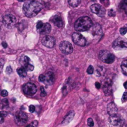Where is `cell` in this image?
I'll use <instances>...</instances> for the list:
<instances>
[{"label":"cell","instance_id":"6da1fadb","mask_svg":"<svg viewBox=\"0 0 127 127\" xmlns=\"http://www.w3.org/2000/svg\"><path fill=\"white\" fill-rule=\"evenodd\" d=\"M43 8L40 2L35 0H28L23 5V12L25 16L32 17L38 14Z\"/></svg>","mask_w":127,"mask_h":127},{"label":"cell","instance_id":"7a4b0ae2","mask_svg":"<svg viewBox=\"0 0 127 127\" xmlns=\"http://www.w3.org/2000/svg\"><path fill=\"white\" fill-rule=\"evenodd\" d=\"M92 22L90 17L83 16L79 18L74 23V29L78 32H84L91 28Z\"/></svg>","mask_w":127,"mask_h":127},{"label":"cell","instance_id":"3957f363","mask_svg":"<svg viewBox=\"0 0 127 127\" xmlns=\"http://www.w3.org/2000/svg\"><path fill=\"white\" fill-rule=\"evenodd\" d=\"M99 58L105 63L111 64L115 60V56L107 50H101L99 53Z\"/></svg>","mask_w":127,"mask_h":127},{"label":"cell","instance_id":"277c9868","mask_svg":"<svg viewBox=\"0 0 127 127\" xmlns=\"http://www.w3.org/2000/svg\"><path fill=\"white\" fill-rule=\"evenodd\" d=\"M3 25L8 29H11L15 25L16 23V18L12 14H6L3 16Z\"/></svg>","mask_w":127,"mask_h":127},{"label":"cell","instance_id":"5b68a950","mask_svg":"<svg viewBox=\"0 0 127 127\" xmlns=\"http://www.w3.org/2000/svg\"><path fill=\"white\" fill-rule=\"evenodd\" d=\"M23 92L24 94L29 96L34 95L37 91V86L32 82H27L23 86Z\"/></svg>","mask_w":127,"mask_h":127},{"label":"cell","instance_id":"8992f818","mask_svg":"<svg viewBox=\"0 0 127 127\" xmlns=\"http://www.w3.org/2000/svg\"><path fill=\"white\" fill-rule=\"evenodd\" d=\"M109 122L112 125L116 127L123 126L125 123V120L120 115L117 114L111 115L109 117Z\"/></svg>","mask_w":127,"mask_h":127},{"label":"cell","instance_id":"52a82bcc","mask_svg":"<svg viewBox=\"0 0 127 127\" xmlns=\"http://www.w3.org/2000/svg\"><path fill=\"white\" fill-rule=\"evenodd\" d=\"M59 48L61 52L65 55L71 54L73 51V45L68 41L61 42L59 45Z\"/></svg>","mask_w":127,"mask_h":127},{"label":"cell","instance_id":"ba28073f","mask_svg":"<svg viewBox=\"0 0 127 127\" xmlns=\"http://www.w3.org/2000/svg\"><path fill=\"white\" fill-rule=\"evenodd\" d=\"M72 39L76 45L78 46H84L86 44V39L80 33H74L72 35Z\"/></svg>","mask_w":127,"mask_h":127},{"label":"cell","instance_id":"9c48e42d","mask_svg":"<svg viewBox=\"0 0 127 127\" xmlns=\"http://www.w3.org/2000/svg\"><path fill=\"white\" fill-rule=\"evenodd\" d=\"M21 64L22 66L27 71H32L34 69V66L32 64L31 59L27 57V56H23L21 58L20 61Z\"/></svg>","mask_w":127,"mask_h":127},{"label":"cell","instance_id":"30bf717a","mask_svg":"<svg viewBox=\"0 0 127 127\" xmlns=\"http://www.w3.org/2000/svg\"><path fill=\"white\" fill-rule=\"evenodd\" d=\"M15 122L19 125H23L27 122V115L23 112H17L14 117Z\"/></svg>","mask_w":127,"mask_h":127},{"label":"cell","instance_id":"8fae6325","mask_svg":"<svg viewBox=\"0 0 127 127\" xmlns=\"http://www.w3.org/2000/svg\"><path fill=\"white\" fill-rule=\"evenodd\" d=\"M90 9L93 13L95 14L99 17H104L105 14V10L104 8L99 4H94L91 6Z\"/></svg>","mask_w":127,"mask_h":127},{"label":"cell","instance_id":"7c38bea8","mask_svg":"<svg viewBox=\"0 0 127 127\" xmlns=\"http://www.w3.org/2000/svg\"><path fill=\"white\" fill-rule=\"evenodd\" d=\"M42 43L46 47L52 48L55 45V39L52 36L46 35L43 38Z\"/></svg>","mask_w":127,"mask_h":127},{"label":"cell","instance_id":"4fadbf2b","mask_svg":"<svg viewBox=\"0 0 127 127\" xmlns=\"http://www.w3.org/2000/svg\"><path fill=\"white\" fill-rule=\"evenodd\" d=\"M113 47L116 50L119 49V48H127V42L122 38H118L113 44Z\"/></svg>","mask_w":127,"mask_h":127},{"label":"cell","instance_id":"5bb4252c","mask_svg":"<svg viewBox=\"0 0 127 127\" xmlns=\"http://www.w3.org/2000/svg\"><path fill=\"white\" fill-rule=\"evenodd\" d=\"M45 76V80L44 81V83L48 85L53 84L55 81V75L52 72H47Z\"/></svg>","mask_w":127,"mask_h":127},{"label":"cell","instance_id":"9a60e30c","mask_svg":"<svg viewBox=\"0 0 127 127\" xmlns=\"http://www.w3.org/2000/svg\"><path fill=\"white\" fill-rule=\"evenodd\" d=\"M52 29V27L49 23H45L44 24L41 28L40 29L37 30L38 32L40 34H47L50 33Z\"/></svg>","mask_w":127,"mask_h":127},{"label":"cell","instance_id":"2e32d148","mask_svg":"<svg viewBox=\"0 0 127 127\" xmlns=\"http://www.w3.org/2000/svg\"><path fill=\"white\" fill-rule=\"evenodd\" d=\"M118 109L116 107V105L114 103V102H110V104L107 105V112L110 115H113V114H117Z\"/></svg>","mask_w":127,"mask_h":127},{"label":"cell","instance_id":"e0dca14e","mask_svg":"<svg viewBox=\"0 0 127 127\" xmlns=\"http://www.w3.org/2000/svg\"><path fill=\"white\" fill-rule=\"evenodd\" d=\"M103 89L105 95H110L112 91L111 82L110 81V80H107V81H105V82L104 83L103 85Z\"/></svg>","mask_w":127,"mask_h":127},{"label":"cell","instance_id":"ac0fdd59","mask_svg":"<svg viewBox=\"0 0 127 127\" xmlns=\"http://www.w3.org/2000/svg\"><path fill=\"white\" fill-rule=\"evenodd\" d=\"M52 21L54 23V24H55L58 27H62L64 25L63 21L61 16H60L59 15H55L53 17Z\"/></svg>","mask_w":127,"mask_h":127},{"label":"cell","instance_id":"d6986e66","mask_svg":"<svg viewBox=\"0 0 127 127\" xmlns=\"http://www.w3.org/2000/svg\"><path fill=\"white\" fill-rule=\"evenodd\" d=\"M92 34L93 35H100L102 34V29L101 25L99 24H94L92 29Z\"/></svg>","mask_w":127,"mask_h":127},{"label":"cell","instance_id":"ffe728a7","mask_svg":"<svg viewBox=\"0 0 127 127\" xmlns=\"http://www.w3.org/2000/svg\"><path fill=\"white\" fill-rule=\"evenodd\" d=\"M74 115H75V113L73 111L69 112L65 116V118H64L63 121L62 122V125H66L68 124V123H69V122L73 119V117H74Z\"/></svg>","mask_w":127,"mask_h":127},{"label":"cell","instance_id":"44dd1931","mask_svg":"<svg viewBox=\"0 0 127 127\" xmlns=\"http://www.w3.org/2000/svg\"><path fill=\"white\" fill-rule=\"evenodd\" d=\"M17 73L19 76L22 78H25L27 76V70L22 66L21 68H19L17 69Z\"/></svg>","mask_w":127,"mask_h":127},{"label":"cell","instance_id":"7402d4cb","mask_svg":"<svg viewBox=\"0 0 127 127\" xmlns=\"http://www.w3.org/2000/svg\"><path fill=\"white\" fill-rule=\"evenodd\" d=\"M68 3L73 8H76L81 3V0H68Z\"/></svg>","mask_w":127,"mask_h":127},{"label":"cell","instance_id":"603a6c76","mask_svg":"<svg viewBox=\"0 0 127 127\" xmlns=\"http://www.w3.org/2000/svg\"><path fill=\"white\" fill-rule=\"evenodd\" d=\"M121 68H122V69L123 71V73L126 74V75H127V60H125V61H123L122 63Z\"/></svg>","mask_w":127,"mask_h":127},{"label":"cell","instance_id":"cb8c5ba5","mask_svg":"<svg viewBox=\"0 0 127 127\" xmlns=\"http://www.w3.org/2000/svg\"><path fill=\"white\" fill-rule=\"evenodd\" d=\"M104 71L105 69H104L103 67H102V66L101 67L100 66V67H98V68L97 69V76H101L104 73Z\"/></svg>","mask_w":127,"mask_h":127},{"label":"cell","instance_id":"d4e9b609","mask_svg":"<svg viewBox=\"0 0 127 127\" xmlns=\"http://www.w3.org/2000/svg\"><path fill=\"white\" fill-rule=\"evenodd\" d=\"M127 28L124 27H122L120 29V33L121 35H124L127 34Z\"/></svg>","mask_w":127,"mask_h":127},{"label":"cell","instance_id":"484cf974","mask_svg":"<svg viewBox=\"0 0 127 127\" xmlns=\"http://www.w3.org/2000/svg\"><path fill=\"white\" fill-rule=\"evenodd\" d=\"M87 73L89 74H92L93 73H94V68H93L92 66L90 65L89 67L87 68Z\"/></svg>","mask_w":127,"mask_h":127},{"label":"cell","instance_id":"4316f807","mask_svg":"<svg viewBox=\"0 0 127 127\" xmlns=\"http://www.w3.org/2000/svg\"><path fill=\"white\" fill-rule=\"evenodd\" d=\"M8 104H9V103H8V101L6 99H3V101H2L1 105L3 108V107H6V106H8Z\"/></svg>","mask_w":127,"mask_h":127},{"label":"cell","instance_id":"83f0119b","mask_svg":"<svg viewBox=\"0 0 127 127\" xmlns=\"http://www.w3.org/2000/svg\"><path fill=\"white\" fill-rule=\"evenodd\" d=\"M87 125L89 127H93L94 126V121H93V120L91 118H89L87 119Z\"/></svg>","mask_w":127,"mask_h":127},{"label":"cell","instance_id":"f1b7e54d","mask_svg":"<svg viewBox=\"0 0 127 127\" xmlns=\"http://www.w3.org/2000/svg\"><path fill=\"white\" fill-rule=\"evenodd\" d=\"M38 80H39V81H40V82H44V81H45V74H40V75L39 76V77H38Z\"/></svg>","mask_w":127,"mask_h":127},{"label":"cell","instance_id":"f546056e","mask_svg":"<svg viewBox=\"0 0 127 127\" xmlns=\"http://www.w3.org/2000/svg\"><path fill=\"white\" fill-rule=\"evenodd\" d=\"M40 91H41V96L43 97H45L46 95V92H45V89L44 88V87H40Z\"/></svg>","mask_w":127,"mask_h":127},{"label":"cell","instance_id":"4dcf8cb0","mask_svg":"<svg viewBox=\"0 0 127 127\" xmlns=\"http://www.w3.org/2000/svg\"><path fill=\"white\" fill-rule=\"evenodd\" d=\"M37 125H38V122H37V120H35V121H34V122H32L31 123H30L29 125H28L27 127H37Z\"/></svg>","mask_w":127,"mask_h":127},{"label":"cell","instance_id":"1f68e13d","mask_svg":"<svg viewBox=\"0 0 127 127\" xmlns=\"http://www.w3.org/2000/svg\"><path fill=\"white\" fill-rule=\"evenodd\" d=\"M127 101V92H124V94H123V96H122V101L123 102H126Z\"/></svg>","mask_w":127,"mask_h":127},{"label":"cell","instance_id":"d6a6232c","mask_svg":"<svg viewBox=\"0 0 127 127\" xmlns=\"http://www.w3.org/2000/svg\"><path fill=\"white\" fill-rule=\"evenodd\" d=\"M6 72L7 74H11V73H12V68H11V66H7L6 69Z\"/></svg>","mask_w":127,"mask_h":127},{"label":"cell","instance_id":"836d02e7","mask_svg":"<svg viewBox=\"0 0 127 127\" xmlns=\"http://www.w3.org/2000/svg\"><path fill=\"white\" fill-rule=\"evenodd\" d=\"M44 25V24L42 23V21H39L37 23V25H36V27H37V30H38V29H40V28L42 27V25Z\"/></svg>","mask_w":127,"mask_h":127},{"label":"cell","instance_id":"e575fe53","mask_svg":"<svg viewBox=\"0 0 127 127\" xmlns=\"http://www.w3.org/2000/svg\"><path fill=\"white\" fill-rule=\"evenodd\" d=\"M29 111H30V112L33 113L35 111V106L33 105H31L29 106Z\"/></svg>","mask_w":127,"mask_h":127},{"label":"cell","instance_id":"d590c367","mask_svg":"<svg viewBox=\"0 0 127 127\" xmlns=\"http://www.w3.org/2000/svg\"><path fill=\"white\" fill-rule=\"evenodd\" d=\"M8 95V92L6 90H3L1 91V95L3 97H6Z\"/></svg>","mask_w":127,"mask_h":127},{"label":"cell","instance_id":"8d00e7d4","mask_svg":"<svg viewBox=\"0 0 127 127\" xmlns=\"http://www.w3.org/2000/svg\"><path fill=\"white\" fill-rule=\"evenodd\" d=\"M109 16H115V12L113 11V9H110L109 11Z\"/></svg>","mask_w":127,"mask_h":127},{"label":"cell","instance_id":"74e56055","mask_svg":"<svg viewBox=\"0 0 127 127\" xmlns=\"http://www.w3.org/2000/svg\"><path fill=\"white\" fill-rule=\"evenodd\" d=\"M95 87H96V88L97 89H99L100 88H101V84L99 82H95Z\"/></svg>","mask_w":127,"mask_h":127},{"label":"cell","instance_id":"f35d334b","mask_svg":"<svg viewBox=\"0 0 127 127\" xmlns=\"http://www.w3.org/2000/svg\"><path fill=\"white\" fill-rule=\"evenodd\" d=\"M1 115H2V116H4V117H5V116L7 115V112H6L2 111L1 112Z\"/></svg>","mask_w":127,"mask_h":127},{"label":"cell","instance_id":"ab89813d","mask_svg":"<svg viewBox=\"0 0 127 127\" xmlns=\"http://www.w3.org/2000/svg\"><path fill=\"white\" fill-rule=\"evenodd\" d=\"M2 46H3L4 48H7V46H8V45H7V43L6 42H2Z\"/></svg>","mask_w":127,"mask_h":127},{"label":"cell","instance_id":"60d3db41","mask_svg":"<svg viewBox=\"0 0 127 127\" xmlns=\"http://www.w3.org/2000/svg\"><path fill=\"white\" fill-rule=\"evenodd\" d=\"M1 71H2V69H3V64H4V60H3V59H1Z\"/></svg>","mask_w":127,"mask_h":127},{"label":"cell","instance_id":"b9f144b4","mask_svg":"<svg viewBox=\"0 0 127 127\" xmlns=\"http://www.w3.org/2000/svg\"><path fill=\"white\" fill-rule=\"evenodd\" d=\"M3 122H4V116L1 115V121H0V122H1V123H3Z\"/></svg>","mask_w":127,"mask_h":127},{"label":"cell","instance_id":"7bdbcfd3","mask_svg":"<svg viewBox=\"0 0 127 127\" xmlns=\"http://www.w3.org/2000/svg\"><path fill=\"white\" fill-rule=\"evenodd\" d=\"M123 86H124V87L125 89H127V81L123 84Z\"/></svg>","mask_w":127,"mask_h":127},{"label":"cell","instance_id":"ee69618b","mask_svg":"<svg viewBox=\"0 0 127 127\" xmlns=\"http://www.w3.org/2000/svg\"><path fill=\"white\" fill-rule=\"evenodd\" d=\"M124 4L125 5H127V0H124Z\"/></svg>","mask_w":127,"mask_h":127},{"label":"cell","instance_id":"f6af8a7d","mask_svg":"<svg viewBox=\"0 0 127 127\" xmlns=\"http://www.w3.org/2000/svg\"><path fill=\"white\" fill-rule=\"evenodd\" d=\"M19 1H20V2H23V1H24V0H18Z\"/></svg>","mask_w":127,"mask_h":127},{"label":"cell","instance_id":"bcb514c9","mask_svg":"<svg viewBox=\"0 0 127 127\" xmlns=\"http://www.w3.org/2000/svg\"><path fill=\"white\" fill-rule=\"evenodd\" d=\"M100 1H101V3H103V2L105 0H100Z\"/></svg>","mask_w":127,"mask_h":127},{"label":"cell","instance_id":"7dc6e473","mask_svg":"<svg viewBox=\"0 0 127 127\" xmlns=\"http://www.w3.org/2000/svg\"><path fill=\"white\" fill-rule=\"evenodd\" d=\"M126 127H127V125H126Z\"/></svg>","mask_w":127,"mask_h":127},{"label":"cell","instance_id":"c3c4849f","mask_svg":"<svg viewBox=\"0 0 127 127\" xmlns=\"http://www.w3.org/2000/svg\"></svg>","mask_w":127,"mask_h":127}]
</instances>
